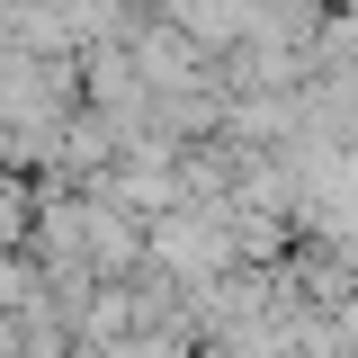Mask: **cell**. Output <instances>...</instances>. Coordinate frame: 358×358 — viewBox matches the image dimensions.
Instances as JSON below:
<instances>
[{
    "instance_id": "obj_1",
    "label": "cell",
    "mask_w": 358,
    "mask_h": 358,
    "mask_svg": "<svg viewBox=\"0 0 358 358\" xmlns=\"http://www.w3.org/2000/svg\"><path fill=\"white\" fill-rule=\"evenodd\" d=\"M126 322H134V296H117V287H108V296L90 305V341H117Z\"/></svg>"
}]
</instances>
